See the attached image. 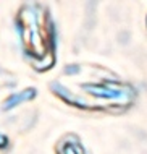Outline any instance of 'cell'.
<instances>
[{
  "label": "cell",
  "mask_w": 147,
  "mask_h": 154,
  "mask_svg": "<svg viewBox=\"0 0 147 154\" xmlns=\"http://www.w3.org/2000/svg\"><path fill=\"white\" fill-rule=\"evenodd\" d=\"M20 28H21V37L26 45V51L31 54L34 59L37 57H45L47 49L44 44V36H40L39 28V18L34 10L23 8L20 13Z\"/></svg>",
  "instance_id": "obj_1"
},
{
  "label": "cell",
  "mask_w": 147,
  "mask_h": 154,
  "mask_svg": "<svg viewBox=\"0 0 147 154\" xmlns=\"http://www.w3.org/2000/svg\"><path fill=\"white\" fill-rule=\"evenodd\" d=\"M94 97L99 99H105V101H112V99H124L126 102L131 101L133 91L129 86H118V88H113L112 83H105V85H87L84 88Z\"/></svg>",
  "instance_id": "obj_2"
},
{
  "label": "cell",
  "mask_w": 147,
  "mask_h": 154,
  "mask_svg": "<svg viewBox=\"0 0 147 154\" xmlns=\"http://www.w3.org/2000/svg\"><path fill=\"white\" fill-rule=\"evenodd\" d=\"M34 96H36V89H34V88H28V89L21 91V93H18V94L10 96V97L5 101V104H3V109H5V110H10V109H13L15 106H18V104H21V102L31 101Z\"/></svg>",
  "instance_id": "obj_3"
},
{
  "label": "cell",
  "mask_w": 147,
  "mask_h": 154,
  "mask_svg": "<svg viewBox=\"0 0 147 154\" xmlns=\"http://www.w3.org/2000/svg\"><path fill=\"white\" fill-rule=\"evenodd\" d=\"M60 154H86V152H84V148L79 144V141L66 140L60 146Z\"/></svg>",
  "instance_id": "obj_4"
},
{
  "label": "cell",
  "mask_w": 147,
  "mask_h": 154,
  "mask_svg": "<svg viewBox=\"0 0 147 154\" xmlns=\"http://www.w3.org/2000/svg\"><path fill=\"white\" fill-rule=\"evenodd\" d=\"M78 72H79V65H71V66H66L65 68V73H70V75L78 73Z\"/></svg>",
  "instance_id": "obj_5"
},
{
  "label": "cell",
  "mask_w": 147,
  "mask_h": 154,
  "mask_svg": "<svg viewBox=\"0 0 147 154\" xmlns=\"http://www.w3.org/2000/svg\"><path fill=\"white\" fill-rule=\"evenodd\" d=\"M7 143H8V141H7V138H5V136H0V148L7 146Z\"/></svg>",
  "instance_id": "obj_6"
}]
</instances>
